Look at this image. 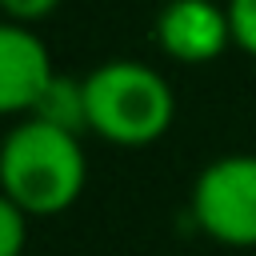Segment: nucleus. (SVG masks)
I'll return each instance as SVG.
<instances>
[{
    "instance_id": "nucleus-7",
    "label": "nucleus",
    "mask_w": 256,
    "mask_h": 256,
    "mask_svg": "<svg viewBox=\"0 0 256 256\" xmlns=\"http://www.w3.org/2000/svg\"><path fill=\"white\" fill-rule=\"evenodd\" d=\"M28 240V216L0 192V256H20Z\"/></svg>"
},
{
    "instance_id": "nucleus-2",
    "label": "nucleus",
    "mask_w": 256,
    "mask_h": 256,
    "mask_svg": "<svg viewBox=\"0 0 256 256\" xmlns=\"http://www.w3.org/2000/svg\"><path fill=\"white\" fill-rule=\"evenodd\" d=\"M88 132L120 148H144L160 140L176 116L168 80L140 60H108L84 76Z\"/></svg>"
},
{
    "instance_id": "nucleus-1",
    "label": "nucleus",
    "mask_w": 256,
    "mask_h": 256,
    "mask_svg": "<svg viewBox=\"0 0 256 256\" xmlns=\"http://www.w3.org/2000/svg\"><path fill=\"white\" fill-rule=\"evenodd\" d=\"M80 136L60 132L36 116L20 120L0 144V192L24 216H60L84 192Z\"/></svg>"
},
{
    "instance_id": "nucleus-8",
    "label": "nucleus",
    "mask_w": 256,
    "mask_h": 256,
    "mask_svg": "<svg viewBox=\"0 0 256 256\" xmlns=\"http://www.w3.org/2000/svg\"><path fill=\"white\" fill-rule=\"evenodd\" d=\"M228 24H232V40L256 56V0H228Z\"/></svg>"
},
{
    "instance_id": "nucleus-9",
    "label": "nucleus",
    "mask_w": 256,
    "mask_h": 256,
    "mask_svg": "<svg viewBox=\"0 0 256 256\" xmlns=\"http://www.w3.org/2000/svg\"><path fill=\"white\" fill-rule=\"evenodd\" d=\"M60 0H0V12L16 24H32V20H44L48 12H56Z\"/></svg>"
},
{
    "instance_id": "nucleus-5",
    "label": "nucleus",
    "mask_w": 256,
    "mask_h": 256,
    "mask_svg": "<svg viewBox=\"0 0 256 256\" xmlns=\"http://www.w3.org/2000/svg\"><path fill=\"white\" fill-rule=\"evenodd\" d=\"M52 56L44 40L16 20H0V116H16L36 108L52 80Z\"/></svg>"
},
{
    "instance_id": "nucleus-4",
    "label": "nucleus",
    "mask_w": 256,
    "mask_h": 256,
    "mask_svg": "<svg viewBox=\"0 0 256 256\" xmlns=\"http://www.w3.org/2000/svg\"><path fill=\"white\" fill-rule=\"evenodd\" d=\"M156 40L180 64H208L232 40L228 8L216 0H168L156 16Z\"/></svg>"
},
{
    "instance_id": "nucleus-3",
    "label": "nucleus",
    "mask_w": 256,
    "mask_h": 256,
    "mask_svg": "<svg viewBox=\"0 0 256 256\" xmlns=\"http://www.w3.org/2000/svg\"><path fill=\"white\" fill-rule=\"evenodd\" d=\"M196 224L228 248H256V156L212 160L192 184Z\"/></svg>"
},
{
    "instance_id": "nucleus-6",
    "label": "nucleus",
    "mask_w": 256,
    "mask_h": 256,
    "mask_svg": "<svg viewBox=\"0 0 256 256\" xmlns=\"http://www.w3.org/2000/svg\"><path fill=\"white\" fill-rule=\"evenodd\" d=\"M32 116L44 120V124H52V128H60V132H72V136L88 132V96H84V80H76V76H52L48 88H44V96L36 100Z\"/></svg>"
}]
</instances>
